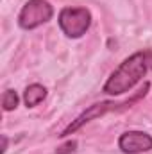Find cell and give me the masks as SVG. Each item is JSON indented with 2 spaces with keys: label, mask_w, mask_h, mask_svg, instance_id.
<instances>
[{
  "label": "cell",
  "mask_w": 152,
  "mask_h": 154,
  "mask_svg": "<svg viewBox=\"0 0 152 154\" xmlns=\"http://www.w3.org/2000/svg\"><path fill=\"white\" fill-rule=\"evenodd\" d=\"M152 66V50H140L132 56H129L104 84V93L108 95H122L134 88L141 77L149 72Z\"/></svg>",
  "instance_id": "obj_1"
},
{
  "label": "cell",
  "mask_w": 152,
  "mask_h": 154,
  "mask_svg": "<svg viewBox=\"0 0 152 154\" xmlns=\"http://www.w3.org/2000/svg\"><path fill=\"white\" fill-rule=\"evenodd\" d=\"M91 25V14L86 7H65L59 13V27L68 38H81Z\"/></svg>",
  "instance_id": "obj_2"
},
{
  "label": "cell",
  "mask_w": 152,
  "mask_h": 154,
  "mask_svg": "<svg viewBox=\"0 0 152 154\" xmlns=\"http://www.w3.org/2000/svg\"><path fill=\"white\" fill-rule=\"evenodd\" d=\"M147 90H149V84H143V88L131 99V100H127V102H123V104H127V106H131L132 102H136L138 99H141V97H145V93H147ZM123 104H116V102H99V104H93V106H90L86 111H82L81 115L77 116L75 120L63 131V134L61 136H70L72 133H75L77 129H81L84 124H88V122H91L93 118H99V116L106 115L108 111H113V109H118V106H123Z\"/></svg>",
  "instance_id": "obj_3"
},
{
  "label": "cell",
  "mask_w": 152,
  "mask_h": 154,
  "mask_svg": "<svg viewBox=\"0 0 152 154\" xmlns=\"http://www.w3.org/2000/svg\"><path fill=\"white\" fill-rule=\"evenodd\" d=\"M52 14L54 9L47 0H29L18 14V25L25 31H31L47 23L52 18Z\"/></svg>",
  "instance_id": "obj_4"
},
{
  "label": "cell",
  "mask_w": 152,
  "mask_h": 154,
  "mask_svg": "<svg viewBox=\"0 0 152 154\" xmlns=\"http://www.w3.org/2000/svg\"><path fill=\"white\" fill-rule=\"evenodd\" d=\"M118 147L125 154H140L152 149V136L143 131H127L120 136Z\"/></svg>",
  "instance_id": "obj_5"
},
{
  "label": "cell",
  "mask_w": 152,
  "mask_h": 154,
  "mask_svg": "<svg viewBox=\"0 0 152 154\" xmlns=\"http://www.w3.org/2000/svg\"><path fill=\"white\" fill-rule=\"evenodd\" d=\"M45 97H47V90H45V86H41V84H31V86H27V90L23 91V102H25L27 108L38 106Z\"/></svg>",
  "instance_id": "obj_6"
},
{
  "label": "cell",
  "mask_w": 152,
  "mask_h": 154,
  "mask_svg": "<svg viewBox=\"0 0 152 154\" xmlns=\"http://www.w3.org/2000/svg\"><path fill=\"white\" fill-rule=\"evenodd\" d=\"M18 95H16V91H13V90H5V93H4V97H2V106H4V111H13L16 106H18Z\"/></svg>",
  "instance_id": "obj_7"
},
{
  "label": "cell",
  "mask_w": 152,
  "mask_h": 154,
  "mask_svg": "<svg viewBox=\"0 0 152 154\" xmlns=\"http://www.w3.org/2000/svg\"><path fill=\"white\" fill-rule=\"evenodd\" d=\"M75 147H77V142L75 140H70V142L63 143V145L56 151V154H72L74 151H75Z\"/></svg>",
  "instance_id": "obj_8"
},
{
  "label": "cell",
  "mask_w": 152,
  "mask_h": 154,
  "mask_svg": "<svg viewBox=\"0 0 152 154\" xmlns=\"http://www.w3.org/2000/svg\"><path fill=\"white\" fill-rule=\"evenodd\" d=\"M5 151H7V138H5V136H2V151H0V152L4 154Z\"/></svg>",
  "instance_id": "obj_9"
}]
</instances>
